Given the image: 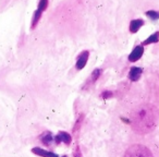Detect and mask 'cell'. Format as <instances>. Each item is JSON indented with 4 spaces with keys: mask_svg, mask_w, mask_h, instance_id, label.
Instances as JSON below:
<instances>
[{
    "mask_svg": "<svg viewBox=\"0 0 159 157\" xmlns=\"http://www.w3.org/2000/svg\"><path fill=\"white\" fill-rule=\"evenodd\" d=\"M146 16L148 18H150L152 20H158L159 19V12L158 11H154V10H149V11H146Z\"/></svg>",
    "mask_w": 159,
    "mask_h": 157,
    "instance_id": "cell-13",
    "label": "cell"
},
{
    "mask_svg": "<svg viewBox=\"0 0 159 157\" xmlns=\"http://www.w3.org/2000/svg\"><path fill=\"white\" fill-rule=\"evenodd\" d=\"M143 53H144V46L143 45H139V46L135 47V48L131 51L130 55H129V57H128L129 61L130 62L137 61V60L143 56Z\"/></svg>",
    "mask_w": 159,
    "mask_h": 157,
    "instance_id": "cell-5",
    "label": "cell"
},
{
    "mask_svg": "<svg viewBox=\"0 0 159 157\" xmlns=\"http://www.w3.org/2000/svg\"><path fill=\"white\" fill-rule=\"evenodd\" d=\"M124 157H154V155L146 146L142 144H134L125 150Z\"/></svg>",
    "mask_w": 159,
    "mask_h": 157,
    "instance_id": "cell-2",
    "label": "cell"
},
{
    "mask_svg": "<svg viewBox=\"0 0 159 157\" xmlns=\"http://www.w3.org/2000/svg\"><path fill=\"white\" fill-rule=\"evenodd\" d=\"M89 50H84L80 53L79 57L76 59V63H75V67H76L77 70H82L84 69V67L86 66L87 61H89Z\"/></svg>",
    "mask_w": 159,
    "mask_h": 157,
    "instance_id": "cell-4",
    "label": "cell"
},
{
    "mask_svg": "<svg viewBox=\"0 0 159 157\" xmlns=\"http://www.w3.org/2000/svg\"><path fill=\"white\" fill-rule=\"evenodd\" d=\"M113 96V93L111 91H104L102 94H100V97L102 99H108V98H111Z\"/></svg>",
    "mask_w": 159,
    "mask_h": 157,
    "instance_id": "cell-15",
    "label": "cell"
},
{
    "mask_svg": "<svg viewBox=\"0 0 159 157\" xmlns=\"http://www.w3.org/2000/svg\"><path fill=\"white\" fill-rule=\"evenodd\" d=\"M73 156L74 157H83L82 152H81V150H80L79 145H76V147H75L74 150H73Z\"/></svg>",
    "mask_w": 159,
    "mask_h": 157,
    "instance_id": "cell-16",
    "label": "cell"
},
{
    "mask_svg": "<svg viewBox=\"0 0 159 157\" xmlns=\"http://www.w3.org/2000/svg\"><path fill=\"white\" fill-rule=\"evenodd\" d=\"M61 157H68V156H66V155H63V156H61Z\"/></svg>",
    "mask_w": 159,
    "mask_h": 157,
    "instance_id": "cell-17",
    "label": "cell"
},
{
    "mask_svg": "<svg viewBox=\"0 0 159 157\" xmlns=\"http://www.w3.org/2000/svg\"><path fill=\"white\" fill-rule=\"evenodd\" d=\"M142 73H143V69L139 68V67H132L130 69V72H129V79L132 82H136L141 77Z\"/></svg>",
    "mask_w": 159,
    "mask_h": 157,
    "instance_id": "cell-8",
    "label": "cell"
},
{
    "mask_svg": "<svg viewBox=\"0 0 159 157\" xmlns=\"http://www.w3.org/2000/svg\"><path fill=\"white\" fill-rule=\"evenodd\" d=\"M72 142V135L70 133L66 132V131H59L57 134L55 135V143L57 145L63 143L64 145L69 146Z\"/></svg>",
    "mask_w": 159,
    "mask_h": 157,
    "instance_id": "cell-3",
    "label": "cell"
},
{
    "mask_svg": "<svg viewBox=\"0 0 159 157\" xmlns=\"http://www.w3.org/2000/svg\"><path fill=\"white\" fill-rule=\"evenodd\" d=\"M144 25V21L141 19H136V20L131 21L130 23V32L131 33H136L139 29Z\"/></svg>",
    "mask_w": 159,
    "mask_h": 157,
    "instance_id": "cell-9",
    "label": "cell"
},
{
    "mask_svg": "<svg viewBox=\"0 0 159 157\" xmlns=\"http://www.w3.org/2000/svg\"><path fill=\"white\" fill-rule=\"evenodd\" d=\"M32 153L39 157H59V155L56 154V153L48 150H45V148L42 147H33L32 148Z\"/></svg>",
    "mask_w": 159,
    "mask_h": 157,
    "instance_id": "cell-6",
    "label": "cell"
},
{
    "mask_svg": "<svg viewBox=\"0 0 159 157\" xmlns=\"http://www.w3.org/2000/svg\"><path fill=\"white\" fill-rule=\"evenodd\" d=\"M47 6H48V0H40L39 3H38L37 9H38V10H40V11L44 12L45 10H46Z\"/></svg>",
    "mask_w": 159,
    "mask_h": 157,
    "instance_id": "cell-14",
    "label": "cell"
},
{
    "mask_svg": "<svg viewBox=\"0 0 159 157\" xmlns=\"http://www.w3.org/2000/svg\"><path fill=\"white\" fill-rule=\"evenodd\" d=\"M39 141L43 145H45L46 147H49V146H51L53 143H55V136L52 135V133L48 131V132H44L42 135H40Z\"/></svg>",
    "mask_w": 159,
    "mask_h": 157,
    "instance_id": "cell-7",
    "label": "cell"
},
{
    "mask_svg": "<svg viewBox=\"0 0 159 157\" xmlns=\"http://www.w3.org/2000/svg\"><path fill=\"white\" fill-rule=\"evenodd\" d=\"M100 74H102V70H100V69H95V70L93 71V73H92V75H91V83L92 84H94V83L99 79Z\"/></svg>",
    "mask_w": 159,
    "mask_h": 157,
    "instance_id": "cell-12",
    "label": "cell"
},
{
    "mask_svg": "<svg viewBox=\"0 0 159 157\" xmlns=\"http://www.w3.org/2000/svg\"><path fill=\"white\" fill-rule=\"evenodd\" d=\"M83 120H84V115H83V113H81V115H80V117L76 119V121H75L74 127H73V133L79 132L80 129H81V124H82Z\"/></svg>",
    "mask_w": 159,
    "mask_h": 157,
    "instance_id": "cell-11",
    "label": "cell"
},
{
    "mask_svg": "<svg viewBox=\"0 0 159 157\" xmlns=\"http://www.w3.org/2000/svg\"><path fill=\"white\" fill-rule=\"evenodd\" d=\"M159 121V111L152 105H139L131 113V127L137 134H147L156 129Z\"/></svg>",
    "mask_w": 159,
    "mask_h": 157,
    "instance_id": "cell-1",
    "label": "cell"
},
{
    "mask_svg": "<svg viewBox=\"0 0 159 157\" xmlns=\"http://www.w3.org/2000/svg\"><path fill=\"white\" fill-rule=\"evenodd\" d=\"M159 40V32H155L154 34L149 36L148 38H146L145 40L143 42V46H146V45L149 44H155V43H158Z\"/></svg>",
    "mask_w": 159,
    "mask_h": 157,
    "instance_id": "cell-10",
    "label": "cell"
}]
</instances>
